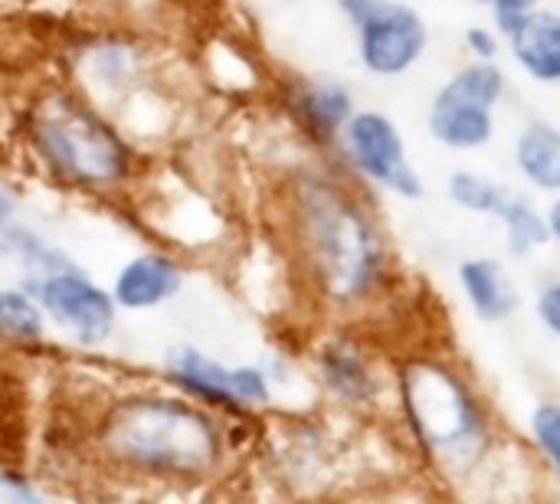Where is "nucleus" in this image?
<instances>
[{
	"mask_svg": "<svg viewBox=\"0 0 560 504\" xmlns=\"http://www.w3.org/2000/svg\"><path fill=\"white\" fill-rule=\"evenodd\" d=\"M295 210L322 292L341 305L371 298L387 272V246L371 213L325 177H305L295 187Z\"/></svg>",
	"mask_w": 560,
	"mask_h": 504,
	"instance_id": "nucleus-1",
	"label": "nucleus"
},
{
	"mask_svg": "<svg viewBox=\"0 0 560 504\" xmlns=\"http://www.w3.org/2000/svg\"><path fill=\"white\" fill-rule=\"evenodd\" d=\"M404 420L430 462L446 476H466L492 449L489 403L446 361L417 358L400 367Z\"/></svg>",
	"mask_w": 560,
	"mask_h": 504,
	"instance_id": "nucleus-2",
	"label": "nucleus"
},
{
	"mask_svg": "<svg viewBox=\"0 0 560 504\" xmlns=\"http://www.w3.org/2000/svg\"><path fill=\"white\" fill-rule=\"evenodd\" d=\"M102 449L154 476H203L220 459V436L207 413L177 400H121L102 423Z\"/></svg>",
	"mask_w": 560,
	"mask_h": 504,
	"instance_id": "nucleus-3",
	"label": "nucleus"
},
{
	"mask_svg": "<svg viewBox=\"0 0 560 504\" xmlns=\"http://www.w3.org/2000/svg\"><path fill=\"white\" fill-rule=\"evenodd\" d=\"M33 144L66 177L79 184H115L128 171V151L118 134L69 95H49L30 118Z\"/></svg>",
	"mask_w": 560,
	"mask_h": 504,
	"instance_id": "nucleus-4",
	"label": "nucleus"
},
{
	"mask_svg": "<svg viewBox=\"0 0 560 504\" xmlns=\"http://www.w3.org/2000/svg\"><path fill=\"white\" fill-rule=\"evenodd\" d=\"M341 144H345L351 167L361 177H368L407 200L423 197V177L417 174V167L407 157L400 128L384 112H354L341 131Z\"/></svg>",
	"mask_w": 560,
	"mask_h": 504,
	"instance_id": "nucleus-5",
	"label": "nucleus"
},
{
	"mask_svg": "<svg viewBox=\"0 0 560 504\" xmlns=\"http://www.w3.org/2000/svg\"><path fill=\"white\" fill-rule=\"evenodd\" d=\"M430 46V30L423 16L397 0H381L371 13L358 20V56L374 75L410 72Z\"/></svg>",
	"mask_w": 560,
	"mask_h": 504,
	"instance_id": "nucleus-6",
	"label": "nucleus"
},
{
	"mask_svg": "<svg viewBox=\"0 0 560 504\" xmlns=\"http://www.w3.org/2000/svg\"><path fill=\"white\" fill-rule=\"evenodd\" d=\"M39 302L52 315V321H59V328H66L82 344H98L112 331L115 321L112 298L82 276L72 272L49 276L39 285Z\"/></svg>",
	"mask_w": 560,
	"mask_h": 504,
	"instance_id": "nucleus-7",
	"label": "nucleus"
},
{
	"mask_svg": "<svg viewBox=\"0 0 560 504\" xmlns=\"http://www.w3.org/2000/svg\"><path fill=\"white\" fill-rule=\"evenodd\" d=\"M171 377L213 403H266L269 400V384L266 374L256 367H223L210 358H203L194 348H174L167 358Z\"/></svg>",
	"mask_w": 560,
	"mask_h": 504,
	"instance_id": "nucleus-8",
	"label": "nucleus"
},
{
	"mask_svg": "<svg viewBox=\"0 0 560 504\" xmlns=\"http://www.w3.org/2000/svg\"><path fill=\"white\" fill-rule=\"evenodd\" d=\"M427 128L436 144L450 151H479L492 141L495 134V108L472 102L450 85H443L430 105Z\"/></svg>",
	"mask_w": 560,
	"mask_h": 504,
	"instance_id": "nucleus-9",
	"label": "nucleus"
},
{
	"mask_svg": "<svg viewBox=\"0 0 560 504\" xmlns=\"http://www.w3.org/2000/svg\"><path fill=\"white\" fill-rule=\"evenodd\" d=\"M509 52L525 75L545 85L560 82V13L535 7L505 30Z\"/></svg>",
	"mask_w": 560,
	"mask_h": 504,
	"instance_id": "nucleus-10",
	"label": "nucleus"
},
{
	"mask_svg": "<svg viewBox=\"0 0 560 504\" xmlns=\"http://www.w3.org/2000/svg\"><path fill=\"white\" fill-rule=\"evenodd\" d=\"M459 285L472 315L486 325H502L518 308V285L509 279L505 266L492 256H472L459 262Z\"/></svg>",
	"mask_w": 560,
	"mask_h": 504,
	"instance_id": "nucleus-11",
	"label": "nucleus"
},
{
	"mask_svg": "<svg viewBox=\"0 0 560 504\" xmlns=\"http://www.w3.org/2000/svg\"><path fill=\"white\" fill-rule=\"evenodd\" d=\"M518 174L545 194H560V125L528 121L515 138Z\"/></svg>",
	"mask_w": 560,
	"mask_h": 504,
	"instance_id": "nucleus-12",
	"label": "nucleus"
},
{
	"mask_svg": "<svg viewBox=\"0 0 560 504\" xmlns=\"http://www.w3.org/2000/svg\"><path fill=\"white\" fill-rule=\"evenodd\" d=\"M177 289H180L177 262H171L164 256H141L121 269V276L115 282V298L125 308H151V305L167 302Z\"/></svg>",
	"mask_w": 560,
	"mask_h": 504,
	"instance_id": "nucleus-13",
	"label": "nucleus"
},
{
	"mask_svg": "<svg viewBox=\"0 0 560 504\" xmlns=\"http://www.w3.org/2000/svg\"><path fill=\"white\" fill-rule=\"evenodd\" d=\"M322 374L331 394H338L348 403H368L377 397V377L368 364V358L351 341L328 344L322 354Z\"/></svg>",
	"mask_w": 560,
	"mask_h": 504,
	"instance_id": "nucleus-14",
	"label": "nucleus"
},
{
	"mask_svg": "<svg viewBox=\"0 0 560 504\" xmlns=\"http://www.w3.org/2000/svg\"><path fill=\"white\" fill-rule=\"evenodd\" d=\"M299 112L308 121V128L322 138H341L348 118L354 115V102L351 92L338 82H322L312 85L299 95Z\"/></svg>",
	"mask_w": 560,
	"mask_h": 504,
	"instance_id": "nucleus-15",
	"label": "nucleus"
},
{
	"mask_svg": "<svg viewBox=\"0 0 560 504\" xmlns=\"http://www.w3.org/2000/svg\"><path fill=\"white\" fill-rule=\"evenodd\" d=\"M505 226V239H509V253L525 259L532 253H538L541 246L551 243V230H548V216L528 200V197H515L509 194L505 203L495 213Z\"/></svg>",
	"mask_w": 560,
	"mask_h": 504,
	"instance_id": "nucleus-16",
	"label": "nucleus"
},
{
	"mask_svg": "<svg viewBox=\"0 0 560 504\" xmlns=\"http://www.w3.org/2000/svg\"><path fill=\"white\" fill-rule=\"evenodd\" d=\"M446 194L459 210L479 213V216H495L499 207L509 197V190L499 180H492L486 174H476V171H453L450 180H446Z\"/></svg>",
	"mask_w": 560,
	"mask_h": 504,
	"instance_id": "nucleus-17",
	"label": "nucleus"
},
{
	"mask_svg": "<svg viewBox=\"0 0 560 504\" xmlns=\"http://www.w3.org/2000/svg\"><path fill=\"white\" fill-rule=\"evenodd\" d=\"M446 85H450L453 92L472 98V102L489 105V108H495V105L505 98V89H509L505 72L499 69L495 59H472V62H466L463 69H456V72L446 79Z\"/></svg>",
	"mask_w": 560,
	"mask_h": 504,
	"instance_id": "nucleus-18",
	"label": "nucleus"
},
{
	"mask_svg": "<svg viewBox=\"0 0 560 504\" xmlns=\"http://www.w3.org/2000/svg\"><path fill=\"white\" fill-rule=\"evenodd\" d=\"M43 331L39 308L23 292H0V338L36 341Z\"/></svg>",
	"mask_w": 560,
	"mask_h": 504,
	"instance_id": "nucleus-19",
	"label": "nucleus"
},
{
	"mask_svg": "<svg viewBox=\"0 0 560 504\" xmlns=\"http://www.w3.org/2000/svg\"><path fill=\"white\" fill-rule=\"evenodd\" d=\"M528 430H532V443H535L538 456L555 472V479H560V403L555 400L538 403L532 410Z\"/></svg>",
	"mask_w": 560,
	"mask_h": 504,
	"instance_id": "nucleus-20",
	"label": "nucleus"
},
{
	"mask_svg": "<svg viewBox=\"0 0 560 504\" xmlns=\"http://www.w3.org/2000/svg\"><path fill=\"white\" fill-rule=\"evenodd\" d=\"M535 312H538V321H541V325L560 341V279L548 282V285L538 292Z\"/></svg>",
	"mask_w": 560,
	"mask_h": 504,
	"instance_id": "nucleus-21",
	"label": "nucleus"
},
{
	"mask_svg": "<svg viewBox=\"0 0 560 504\" xmlns=\"http://www.w3.org/2000/svg\"><path fill=\"white\" fill-rule=\"evenodd\" d=\"M463 46L472 59H495L499 56V33L489 26H469L463 33Z\"/></svg>",
	"mask_w": 560,
	"mask_h": 504,
	"instance_id": "nucleus-22",
	"label": "nucleus"
},
{
	"mask_svg": "<svg viewBox=\"0 0 560 504\" xmlns=\"http://www.w3.org/2000/svg\"><path fill=\"white\" fill-rule=\"evenodd\" d=\"M492 7V16H495V26L505 33L512 23H518L528 10L541 7V0H489Z\"/></svg>",
	"mask_w": 560,
	"mask_h": 504,
	"instance_id": "nucleus-23",
	"label": "nucleus"
},
{
	"mask_svg": "<svg viewBox=\"0 0 560 504\" xmlns=\"http://www.w3.org/2000/svg\"><path fill=\"white\" fill-rule=\"evenodd\" d=\"M0 489L10 492V495H16V499H36V492L30 489V482L20 479V476H10V472H0Z\"/></svg>",
	"mask_w": 560,
	"mask_h": 504,
	"instance_id": "nucleus-24",
	"label": "nucleus"
},
{
	"mask_svg": "<svg viewBox=\"0 0 560 504\" xmlns=\"http://www.w3.org/2000/svg\"><path fill=\"white\" fill-rule=\"evenodd\" d=\"M335 3H338V7H341V10H345L351 20H354V23H358L364 13H371V10H374L381 0H335Z\"/></svg>",
	"mask_w": 560,
	"mask_h": 504,
	"instance_id": "nucleus-25",
	"label": "nucleus"
},
{
	"mask_svg": "<svg viewBox=\"0 0 560 504\" xmlns=\"http://www.w3.org/2000/svg\"><path fill=\"white\" fill-rule=\"evenodd\" d=\"M545 216H548L551 243H558V246H560V194H555V203H551V210H548Z\"/></svg>",
	"mask_w": 560,
	"mask_h": 504,
	"instance_id": "nucleus-26",
	"label": "nucleus"
},
{
	"mask_svg": "<svg viewBox=\"0 0 560 504\" xmlns=\"http://www.w3.org/2000/svg\"><path fill=\"white\" fill-rule=\"evenodd\" d=\"M10 210H13V200H10V194H7V190L0 187V223H3L7 216H10Z\"/></svg>",
	"mask_w": 560,
	"mask_h": 504,
	"instance_id": "nucleus-27",
	"label": "nucleus"
},
{
	"mask_svg": "<svg viewBox=\"0 0 560 504\" xmlns=\"http://www.w3.org/2000/svg\"><path fill=\"white\" fill-rule=\"evenodd\" d=\"M472 3H486V7H489V0H472Z\"/></svg>",
	"mask_w": 560,
	"mask_h": 504,
	"instance_id": "nucleus-28",
	"label": "nucleus"
}]
</instances>
